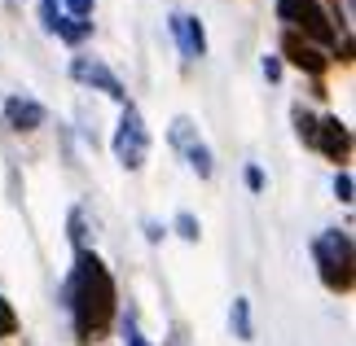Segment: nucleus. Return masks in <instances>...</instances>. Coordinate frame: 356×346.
Segmentation results:
<instances>
[{"instance_id": "nucleus-21", "label": "nucleus", "mask_w": 356, "mask_h": 346, "mask_svg": "<svg viewBox=\"0 0 356 346\" xmlns=\"http://www.w3.org/2000/svg\"><path fill=\"white\" fill-rule=\"evenodd\" d=\"M246 189H251V193L264 189V171H259V167H246Z\"/></svg>"}, {"instance_id": "nucleus-16", "label": "nucleus", "mask_w": 356, "mask_h": 346, "mask_svg": "<svg viewBox=\"0 0 356 346\" xmlns=\"http://www.w3.org/2000/svg\"><path fill=\"white\" fill-rule=\"evenodd\" d=\"M176 232H181V237H185V241H198V237H202V228H198V219H194V215H189V211H181V215H176Z\"/></svg>"}, {"instance_id": "nucleus-22", "label": "nucleus", "mask_w": 356, "mask_h": 346, "mask_svg": "<svg viewBox=\"0 0 356 346\" xmlns=\"http://www.w3.org/2000/svg\"><path fill=\"white\" fill-rule=\"evenodd\" d=\"M141 228H145V237H149V241H159V237H163V232H168V228H163V224H154V219H145V224H141Z\"/></svg>"}, {"instance_id": "nucleus-18", "label": "nucleus", "mask_w": 356, "mask_h": 346, "mask_svg": "<svg viewBox=\"0 0 356 346\" xmlns=\"http://www.w3.org/2000/svg\"><path fill=\"white\" fill-rule=\"evenodd\" d=\"M62 13H66V18H88L92 0H62Z\"/></svg>"}, {"instance_id": "nucleus-5", "label": "nucleus", "mask_w": 356, "mask_h": 346, "mask_svg": "<svg viewBox=\"0 0 356 346\" xmlns=\"http://www.w3.org/2000/svg\"><path fill=\"white\" fill-rule=\"evenodd\" d=\"M304 141L317 149V154L339 162V158H348V149H352V132H348V123H339L334 114H325V119L312 114V128H308Z\"/></svg>"}, {"instance_id": "nucleus-10", "label": "nucleus", "mask_w": 356, "mask_h": 346, "mask_svg": "<svg viewBox=\"0 0 356 346\" xmlns=\"http://www.w3.org/2000/svg\"><path fill=\"white\" fill-rule=\"evenodd\" d=\"M229 329H234L238 342H251L255 329H251V302L246 298H234V307H229Z\"/></svg>"}, {"instance_id": "nucleus-6", "label": "nucleus", "mask_w": 356, "mask_h": 346, "mask_svg": "<svg viewBox=\"0 0 356 346\" xmlns=\"http://www.w3.org/2000/svg\"><path fill=\"white\" fill-rule=\"evenodd\" d=\"M71 75L79 79V84L97 88L102 96H111V101L128 105V88L119 84V75H115V71H111V66H106V62H97V58H84V53H79V58L71 62Z\"/></svg>"}, {"instance_id": "nucleus-9", "label": "nucleus", "mask_w": 356, "mask_h": 346, "mask_svg": "<svg viewBox=\"0 0 356 346\" xmlns=\"http://www.w3.org/2000/svg\"><path fill=\"white\" fill-rule=\"evenodd\" d=\"M5 119H9V128H18V132H35L49 114H44L40 101H31V96H9V101H5Z\"/></svg>"}, {"instance_id": "nucleus-4", "label": "nucleus", "mask_w": 356, "mask_h": 346, "mask_svg": "<svg viewBox=\"0 0 356 346\" xmlns=\"http://www.w3.org/2000/svg\"><path fill=\"white\" fill-rule=\"evenodd\" d=\"M277 18L291 26V31L299 35L304 31L308 44H334V26L330 18H325V9L317 5V0H277Z\"/></svg>"}, {"instance_id": "nucleus-8", "label": "nucleus", "mask_w": 356, "mask_h": 346, "mask_svg": "<svg viewBox=\"0 0 356 346\" xmlns=\"http://www.w3.org/2000/svg\"><path fill=\"white\" fill-rule=\"evenodd\" d=\"M282 49H286V58H291V62L299 66V71H308V75H321V71H325V62H330L325 53H317V49H312L304 35H295V31H286Z\"/></svg>"}, {"instance_id": "nucleus-3", "label": "nucleus", "mask_w": 356, "mask_h": 346, "mask_svg": "<svg viewBox=\"0 0 356 346\" xmlns=\"http://www.w3.org/2000/svg\"><path fill=\"white\" fill-rule=\"evenodd\" d=\"M111 149H115L119 167H128V171H141V167H145V154H149V128H145L141 110H136L132 101L123 105V114H119V128H115Z\"/></svg>"}, {"instance_id": "nucleus-17", "label": "nucleus", "mask_w": 356, "mask_h": 346, "mask_svg": "<svg viewBox=\"0 0 356 346\" xmlns=\"http://www.w3.org/2000/svg\"><path fill=\"white\" fill-rule=\"evenodd\" d=\"M123 342H128V346H149V342L141 338V329H136V315H132V311L123 315Z\"/></svg>"}, {"instance_id": "nucleus-1", "label": "nucleus", "mask_w": 356, "mask_h": 346, "mask_svg": "<svg viewBox=\"0 0 356 346\" xmlns=\"http://www.w3.org/2000/svg\"><path fill=\"white\" fill-rule=\"evenodd\" d=\"M62 302L71 311L79 346H92L97 338H106V329L115 320V276L106 272V263L88 245L75 250V268L62 285Z\"/></svg>"}, {"instance_id": "nucleus-23", "label": "nucleus", "mask_w": 356, "mask_h": 346, "mask_svg": "<svg viewBox=\"0 0 356 346\" xmlns=\"http://www.w3.org/2000/svg\"><path fill=\"white\" fill-rule=\"evenodd\" d=\"M264 75L268 79H282V62L277 58H264Z\"/></svg>"}, {"instance_id": "nucleus-13", "label": "nucleus", "mask_w": 356, "mask_h": 346, "mask_svg": "<svg viewBox=\"0 0 356 346\" xmlns=\"http://www.w3.org/2000/svg\"><path fill=\"white\" fill-rule=\"evenodd\" d=\"M194 141H198V123L181 114V119L172 123V145H176V149H189V145H194Z\"/></svg>"}, {"instance_id": "nucleus-2", "label": "nucleus", "mask_w": 356, "mask_h": 346, "mask_svg": "<svg viewBox=\"0 0 356 346\" xmlns=\"http://www.w3.org/2000/svg\"><path fill=\"white\" fill-rule=\"evenodd\" d=\"M312 259H317L321 285L334 289V294H348L352 289V237H348V228H325L312 241Z\"/></svg>"}, {"instance_id": "nucleus-14", "label": "nucleus", "mask_w": 356, "mask_h": 346, "mask_svg": "<svg viewBox=\"0 0 356 346\" xmlns=\"http://www.w3.org/2000/svg\"><path fill=\"white\" fill-rule=\"evenodd\" d=\"M58 22H62V0H40V26L53 35V31H58Z\"/></svg>"}, {"instance_id": "nucleus-7", "label": "nucleus", "mask_w": 356, "mask_h": 346, "mask_svg": "<svg viewBox=\"0 0 356 346\" xmlns=\"http://www.w3.org/2000/svg\"><path fill=\"white\" fill-rule=\"evenodd\" d=\"M172 40H176V49H181V58L185 62H198V58H207V31H202V22L194 18V13H185V9H176L172 18Z\"/></svg>"}, {"instance_id": "nucleus-12", "label": "nucleus", "mask_w": 356, "mask_h": 346, "mask_svg": "<svg viewBox=\"0 0 356 346\" xmlns=\"http://www.w3.org/2000/svg\"><path fill=\"white\" fill-rule=\"evenodd\" d=\"M185 158H189V167H194L202 180H207V175L216 171V162H211V149L202 145V141H194V145H189V149H185Z\"/></svg>"}, {"instance_id": "nucleus-11", "label": "nucleus", "mask_w": 356, "mask_h": 346, "mask_svg": "<svg viewBox=\"0 0 356 346\" xmlns=\"http://www.w3.org/2000/svg\"><path fill=\"white\" fill-rule=\"evenodd\" d=\"M53 35L66 40V44H79V40L92 35V18H66V13H62V22H58V31H53Z\"/></svg>"}, {"instance_id": "nucleus-20", "label": "nucleus", "mask_w": 356, "mask_h": 346, "mask_svg": "<svg viewBox=\"0 0 356 346\" xmlns=\"http://www.w3.org/2000/svg\"><path fill=\"white\" fill-rule=\"evenodd\" d=\"M334 198H339V202H352V175H348V171L334 175Z\"/></svg>"}, {"instance_id": "nucleus-15", "label": "nucleus", "mask_w": 356, "mask_h": 346, "mask_svg": "<svg viewBox=\"0 0 356 346\" xmlns=\"http://www.w3.org/2000/svg\"><path fill=\"white\" fill-rule=\"evenodd\" d=\"M9 334H18V315H13V307H9V298L0 294V342H5Z\"/></svg>"}, {"instance_id": "nucleus-19", "label": "nucleus", "mask_w": 356, "mask_h": 346, "mask_svg": "<svg viewBox=\"0 0 356 346\" xmlns=\"http://www.w3.org/2000/svg\"><path fill=\"white\" fill-rule=\"evenodd\" d=\"M71 245L84 250V211H71Z\"/></svg>"}]
</instances>
